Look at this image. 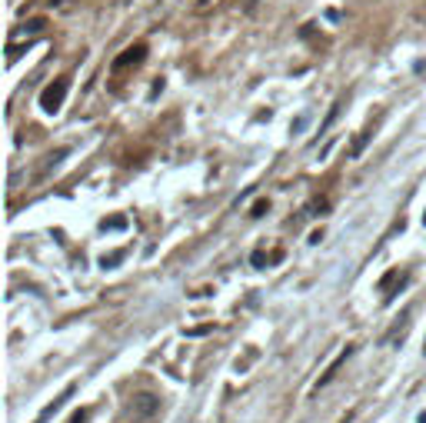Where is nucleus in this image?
I'll use <instances>...</instances> for the list:
<instances>
[{
    "label": "nucleus",
    "instance_id": "nucleus-1",
    "mask_svg": "<svg viewBox=\"0 0 426 423\" xmlns=\"http://www.w3.org/2000/svg\"><path fill=\"white\" fill-rule=\"evenodd\" d=\"M67 90H70V80L57 77L54 83L43 87V94H40V107H43L47 114H57V110L64 107V100H67Z\"/></svg>",
    "mask_w": 426,
    "mask_h": 423
},
{
    "label": "nucleus",
    "instance_id": "nucleus-2",
    "mask_svg": "<svg viewBox=\"0 0 426 423\" xmlns=\"http://www.w3.org/2000/svg\"><path fill=\"white\" fill-rule=\"evenodd\" d=\"M157 410H160V397H153V393H137L133 404H130L133 417H153Z\"/></svg>",
    "mask_w": 426,
    "mask_h": 423
},
{
    "label": "nucleus",
    "instance_id": "nucleus-3",
    "mask_svg": "<svg viewBox=\"0 0 426 423\" xmlns=\"http://www.w3.org/2000/svg\"><path fill=\"white\" fill-rule=\"evenodd\" d=\"M144 54H147V47H144V43H133V47H127L120 57L113 60V70H124V67H130V63H140Z\"/></svg>",
    "mask_w": 426,
    "mask_h": 423
},
{
    "label": "nucleus",
    "instance_id": "nucleus-4",
    "mask_svg": "<svg viewBox=\"0 0 426 423\" xmlns=\"http://www.w3.org/2000/svg\"><path fill=\"white\" fill-rule=\"evenodd\" d=\"M350 353H353V346H347V350H343V353L336 357L333 364H330V370H327V373L320 377V384H316V390H320V386H327V384H330V380H333L336 373H340V366H343V364H347V360H350Z\"/></svg>",
    "mask_w": 426,
    "mask_h": 423
},
{
    "label": "nucleus",
    "instance_id": "nucleus-5",
    "mask_svg": "<svg viewBox=\"0 0 426 423\" xmlns=\"http://www.w3.org/2000/svg\"><path fill=\"white\" fill-rule=\"evenodd\" d=\"M74 390H77V386L70 384V386H67V390H64V393H60V397H57L54 404H50V406H47V410H43V413H40V417H37V420H34V423H43V420H47V417H54L57 410H60V406H64V404H67V400H70V397H74Z\"/></svg>",
    "mask_w": 426,
    "mask_h": 423
},
{
    "label": "nucleus",
    "instance_id": "nucleus-6",
    "mask_svg": "<svg viewBox=\"0 0 426 423\" xmlns=\"http://www.w3.org/2000/svg\"><path fill=\"white\" fill-rule=\"evenodd\" d=\"M407 327H409V313H403V320L393 327V333L387 337V344H396V340H403V333H407Z\"/></svg>",
    "mask_w": 426,
    "mask_h": 423
},
{
    "label": "nucleus",
    "instance_id": "nucleus-7",
    "mask_svg": "<svg viewBox=\"0 0 426 423\" xmlns=\"http://www.w3.org/2000/svg\"><path fill=\"white\" fill-rule=\"evenodd\" d=\"M367 140H370V130H363V134L356 137V144H353V150H350V154H353V157L360 154V150H363V147H367Z\"/></svg>",
    "mask_w": 426,
    "mask_h": 423
},
{
    "label": "nucleus",
    "instance_id": "nucleus-8",
    "mask_svg": "<svg viewBox=\"0 0 426 423\" xmlns=\"http://www.w3.org/2000/svg\"><path fill=\"white\" fill-rule=\"evenodd\" d=\"M267 210H270V200H257V204H253V210H250V217H263Z\"/></svg>",
    "mask_w": 426,
    "mask_h": 423
},
{
    "label": "nucleus",
    "instance_id": "nucleus-9",
    "mask_svg": "<svg viewBox=\"0 0 426 423\" xmlns=\"http://www.w3.org/2000/svg\"><path fill=\"white\" fill-rule=\"evenodd\" d=\"M87 420H90V413H87V410H77V413L67 423H87Z\"/></svg>",
    "mask_w": 426,
    "mask_h": 423
},
{
    "label": "nucleus",
    "instance_id": "nucleus-10",
    "mask_svg": "<svg viewBox=\"0 0 426 423\" xmlns=\"http://www.w3.org/2000/svg\"><path fill=\"white\" fill-rule=\"evenodd\" d=\"M336 117H340V104H333V110H330V117H327V120H323V130H327V127H330V124H333Z\"/></svg>",
    "mask_w": 426,
    "mask_h": 423
},
{
    "label": "nucleus",
    "instance_id": "nucleus-11",
    "mask_svg": "<svg viewBox=\"0 0 426 423\" xmlns=\"http://www.w3.org/2000/svg\"><path fill=\"white\" fill-rule=\"evenodd\" d=\"M423 224H426V213H423Z\"/></svg>",
    "mask_w": 426,
    "mask_h": 423
},
{
    "label": "nucleus",
    "instance_id": "nucleus-12",
    "mask_svg": "<svg viewBox=\"0 0 426 423\" xmlns=\"http://www.w3.org/2000/svg\"><path fill=\"white\" fill-rule=\"evenodd\" d=\"M423 353H426V344H423Z\"/></svg>",
    "mask_w": 426,
    "mask_h": 423
}]
</instances>
